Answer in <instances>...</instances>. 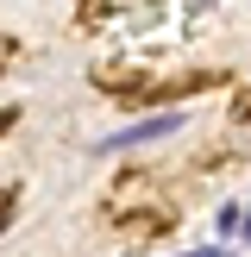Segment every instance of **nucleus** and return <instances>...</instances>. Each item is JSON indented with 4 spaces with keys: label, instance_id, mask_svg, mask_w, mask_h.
Instances as JSON below:
<instances>
[{
    "label": "nucleus",
    "instance_id": "2",
    "mask_svg": "<svg viewBox=\"0 0 251 257\" xmlns=\"http://www.w3.org/2000/svg\"><path fill=\"white\" fill-rule=\"evenodd\" d=\"M238 220H245V201H220V213H213L220 245H232V238H238ZM232 251H238V245H232Z\"/></svg>",
    "mask_w": 251,
    "mask_h": 257
},
{
    "label": "nucleus",
    "instance_id": "4",
    "mask_svg": "<svg viewBox=\"0 0 251 257\" xmlns=\"http://www.w3.org/2000/svg\"><path fill=\"white\" fill-rule=\"evenodd\" d=\"M232 245H238V251L251 245V201H245V220H238V238H232Z\"/></svg>",
    "mask_w": 251,
    "mask_h": 257
},
{
    "label": "nucleus",
    "instance_id": "3",
    "mask_svg": "<svg viewBox=\"0 0 251 257\" xmlns=\"http://www.w3.org/2000/svg\"><path fill=\"white\" fill-rule=\"evenodd\" d=\"M188 257H238V251H232V245H195Z\"/></svg>",
    "mask_w": 251,
    "mask_h": 257
},
{
    "label": "nucleus",
    "instance_id": "1",
    "mask_svg": "<svg viewBox=\"0 0 251 257\" xmlns=\"http://www.w3.org/2000/svg\"><path fill=\"white\" fill-rule=\"evenodd\" d=\"M188 125V113H145V119H132V125H119L113 138H94V157H126V151H145V145H163V138H176Z\"/></svg>",
    "mask_w": 251,
    "mask_h": 257
}]
</instances>
